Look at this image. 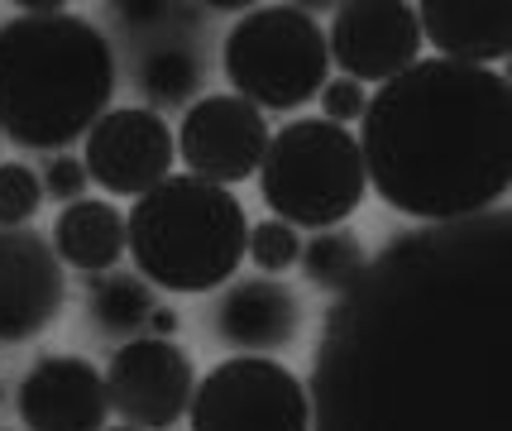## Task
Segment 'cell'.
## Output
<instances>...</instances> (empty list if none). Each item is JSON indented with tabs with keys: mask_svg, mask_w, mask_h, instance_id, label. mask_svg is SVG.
<instances>
[{
	"mask_svg": "<svg viewBox=\"0 0 512 431\" xmlns=\"http://www.w3.org/2000/svg\"><path fill=\"white\" fill-rule=\"evenodd\" d=\"M316 431H512V221L398 235L326 317Z\"/></svg>",
	"mask_w": 512,
	"mask_h": 431,
	"instance_id": "obj_1",
	"label": "cell"
},
{
	"mask_svg": "<svg viewBox=\"0 0 512 431\" xmlns=\"http://www.w3.org/2000/svg\"><path fill=\"white\" fill-rule=\"evenodd\" d=\"M355 139L383 206L422 226L474 221L512 187V87L498 68L422 58L369 96Z\"/></svg>",
	"mask_w": 512,
	"mask_h": 431,
	"instance_id": "obj_2",
	"label": "cell"
},
{
	"mask_svg": "<svg viewBox=\"0 0 512 431\" xmlns=\"http://www.w3.org/2000/svg\"><path fill=\"white\" fill-rule=\"evenodd\" d=\"M111 39L82 15H15L0 24V135L67 154L111 111Z\"/></svg>",
	"mask_w": 512,
	"mask_h": 431,
	"instance_id": "obj_3",
	"label": "cell"
},
{
	"mask_svg": "<svg viewBox=\"0 0 512 431\" xmlns=\"http://www.w3.org/2000/svg\"><path fill=\"white\" fill-rule=\"evenodd\" d=\"M249 245V216L230 187L173 173L125 216V250L149 288L211 293L225 288Z\"/></svg>",
	"mask_w": 512,
	"mask_h": 431,
	"instance_id": "obj_4",
	"label": "cell"
},
{
	"mask_svg": "<svg viewBox=\"0 0 512 431\" xmlns=\"http://www.w3.org/2000/svg\"><path fill=\"white\" fill-rule=\"evenodd\" d=\"M254 178H259L273 221L292 230L345 226L369 197L355 130L331 125L321 115H302L268 139Z\"/></svg>",
	"mask_w": 512,
	"mask_h": 431,
	"instance_id": "obj_5",
	"label": "cell"
},
{
	"mask_svg": "<svg viewBox=\"0 0 512 431\" xmlns=\"http://www.w3.org/2000/svg\"><path fill=\"white\" fill-rule=\"evenodd\" d=\"M221 68L254 111H297L331 82L326 29L297 5H254L230 24Z\"/></svg>",
	"mask_w": 512,
	"mask_h": 431,
	"instance_id": "obj_6",
	"label": "cell"
},
{
	"mask_svg": "<svg viewBox=\"0 0 512 431\" xmlns=\"http://www.w3.org/2000/svg\"><path fill=\"white\" fill-rule=\"evenodd\" d=\"M192 431H312L307 384L268 355H230L197 379L187 403Z\"/></svg>",
	"mask_w": 512,
	"mask_h": 431,
	"instance_id": "obj_7",
	"label": "cell"
},
{
	"mask_svg": "<svg viewBox=\"0 0 512 431\" xmlns=\"http://www.w3.org/2000/svg\"><path fill=\"white\" fill-rule=\"evenodd\" d=\"M173 125L154 106H111L82 139V168L106 197H144L173 178Z\"/></svg>",
	"mask_w": 512,
	"mask_h": 431,
	"instance_id": "obj_8",
	"label": "cell"
},
{
	"mask_svg": "<svg viewBox=\"0 0 512 431\" xmlns=\"http://www.w3.org/2000/svg\"><path fill=\"white\" fill-rule=\"evenodd\" d=\"M101 379H106V398H111V412H120V422L139 431H168L187 417L197 364L178 341L130 336L111 355V369Z\"/></svg>",
	"mask_w": 512,
	"mask_h": 431,
	"instance_id": "obj_9",
	"label": "cell"
},
{
	"mask_svg": "<svg viewBox=\"0 0 512 431\" xmlns=\"http://www.w3.org/2000/svg\"><path fill=\"white\" fill-rule=\"evenodd\" d=\"M331 63L340 77L359 87H383L412 63H422V29H417V5L407 0H345L335 5L331 34Z\"/></svg>",
	"mask_w": 512,
	"mask_h": 431,
	"instance_id": "obj_10",
	"label": "cell"
},
{
	"mask_svg": "<svg viewBox=\"0 0 512 431\" xmlns=\"http://www.w3.org/2000/svg\"><path fill=\"white\" fill-rule=\"evenodd\" d=\"M273 130H268L264 111H254L240 96H201L187 106L178 135V159L187 163V178L216 182V187H235L259 173L264 149Z\"/></svg>",
	"mask_w": 512,
	"mask_h": 431,
	"instance_id": "obj_11",
	"label": "cell"
},
{
	"mask_svg": "<svg viewBox=\"0 0 512 431\" xmlns=\"http://www.w3.org/2000/svg\"><path fill=\"white\" fill-rule=\"evenodd\" d=\"M67 278L34 226H0V345L39 341L63 317Z\"/></svg>",
	"mask_w": 512,
	"mask_h": 431,
	"instance_id": "obj_12",
	"label": "cell"
},
{
	"mask_svg": "<svg viewBox=\"0 0 512 431\" xmlns=\"http://www.w3.org/2000/svg\"><path fill=\"white\" fill-rule=\"evenodd\" d=\"M24 431H101L111 427V398L101 369L82 355H44L15 388Z\"/></svg>",
	"mask_w": 512,
	"mask_h": 431,
	"instance_id": "obj_13",
	"label": "cell"
},
{
	"mask_svg": "<svg viewBox=\"0 0 512 431\" xmlns=\"http://www.w3.org/2000/svg\"><path fill=\"white\" fill-rule=\"evenodd\" d=\"M211 326L240 355H273L302 336V302L278 278H240L216 302Z\"/></svg>",
	"mask_w": 512,
	"mask_h": 431,
	"instance_id": "obj_14",
	"label": "cell"
},
{
	"mask_svg": "<svg viewBox=\"0 0 512 431\" xmlns=\"http://www.w3.org/2000/svg\"><path fill=\"white\" fill-rule=\"evenodd\" d=\"M417 29L436 58L465 68H493L512 53L508 0H426L417 5Z\"/></svg>",
	"mask_w": 512,
	"mask_h": 431,
	"instance_id": "obj_15",
	"label": "cell"
},
{
	"mask_svg": "<svg viewBox=\"0 0 512 431\" xmlns=\"http://www.w3.org/2000/svg\"><path fill=\"white\" fill-rule=\"evenodd\" d=\"M48 245L63 269L111 273L125 259V211L115 202H67L53 221Z\"/></svg>",
	"mask_w": 512,
	"mask_h": 431,
	"instance_id": "obj_16",
	"label": "cell"
},
{
	"mask_svg": "<svg viewBox=\"0 0 512 431\" xmlns=\"http://www.w3.org/2000/svg\"><path fill=\"white\" fill-rule=\"evenodd\" d=\"M87 312L91 321L106 331V336H144V326H149V317H154V288L139 278V273H96V278H87Z\"/></svg>",
	"mask_w": 512,
	"mask_h": 431,
	"instance_id": "obj_17",
	"label": "cell"
},
{
	"mask_svg": "<svg viewBox=\"0 0 512 431\" xmlns=\"http://www.w3.org/2000/svg\"><path fill=\"white\" fill-rule=\"evenodd\" d=\"M297 264H302L312 288H321V293H345V288L359 283V273L369 269V250H364V240H359L355 230L331 226V230H316L312 240H302Z\"/></svg>",
	"mask_w": 512,
	"mask_h": 431,
	"instance_id": "obj_18",
	"label": "cell"
},
{
	"mask_svg": "<svg viewBox=\"0 0 512 431\" xmlns=\"http://www.w3.org/2000/svg\"><path fill=\"white\" fill-rule=\"evenodd\" d=\"M139 87L154 106H192L201 91V63L197 53L178 39L154 44L139 58Z\"/></svg>",
	"mask_w": 512,
	"mask_h": 431,
	"instance_id": "obj_19",
	"label": "cell"
},
{
	"mask_svg": "<svg viewBox=\"0 0 512 431\" xmlns=\"http://www.w3.org/2000/svg\"><path fill=\"white\" fill-rule=\"evenodd\" d=\"M245 254H249V264L259 273H288L292 264H297V254H302V230H292V226H283V221H259V226H249V245H245Z\"/></svg>",
	"mask_w": 512,
	"mask_h": 431,
	"instance_id": "obj_20",
	"label": "cell"
},
{
	"mask_svg": "<svg viewBox=\"0 0 512 431\" xmlns=\"http://www.w3.org/2000/svg\"><path fill=\"white\" fill-rule=\"evenodd\" d=\"M44 206V182L29 163H0V226H29Z\"/></svg>",
	"mask_w": 512,
	"mask_h": 431,
	"instance_id": "obj_21",
	"label": "cell"
},
{
	"mask_svg": "<svg viewBox=\"0 0 512 431\" xmlns=\"http://www.w3.org/2000/svg\"><path fill=\"white\" fill-rule=\"evenodd\" d=\"M111 10L130 29H173L192 20V5H168V0H115Z\"/></svg>",
	"mask_w": 512,
	"mask_h": 431,
	"instance_id": "obj_22",
	"label": "cell"
},
{
	"mask_svg": "<svg viewBox=\"0 0 512 431\" xmlns=\"http://www.w3.org/2000/svg\"><path fill=\"white\" fill-rule=\"evenodd\" d=\"M364 106H369V91L350 82V77H331L326 87H321V120H331V125H359L364 120Z\"/></svg>",
	"mask_w": 512,
	"mask_h": 431,
	"instance_id": "obj_23",
	"label": "cell"
},
{
	"mask_svg": "<svg viewBox=\"0 0 512 431\" xmlns=\"http://www.w3.org/2000/svg\"><path fill=\"white\" fill-rule=\"evenodd\" d=\"M39 182H44V197H53V202H82L91 187L82 159H72V154H53L48 168L39 173Z\"/></svg>",
	"mask_w": 512,
	"mask_h": 431,
	"instance_id": "obj_24",
	"label": "cell"
},
{
	"mask_svg": "<svg viewBox=\"0 0 512 431\" xmlns=\"http://www.w3.org/2000/svg\"><path fill=\"white\" fill-rule=\"evenodd\" d=\"M178 326H182V317L173 312V307H154V317H149V331H144V336H163V341H173V336H178Z\"/></svg>",
	"mask_w": 512,
	"mask_h": 431,
	"instance_id": "obj_25",
	"label": "cell"
},
{
	"mask_svg": "<svg viewBox=\"0 0 512 431\" xmlns=\"http://www.w3.org/2000/svg\"><path fill=\"white\" fill-rule=\"evenodd\" d=\"M15 10H24V15H63L67 0H15Z\"/></svg>",
	"mask_w": 512,
	"mask_h": 431,
	"instance_id": "obj_26",
	"label": "cell"
},
{
	"mask_svg": "<svg viewBox=\"0 0 512 431\" xmlns=\"http://www.w3.org/2000/svg\"><path fill=\"white\" fill-rule=\"evenodd\" d=\"M101 431H139V427H130V422H115V427H101Z\"/></svg>",
	"mask_w": 512,
	"mask_h": 431,
	"instance_id": "obj_27",
	"label": "cell"
},
{
	"mask_svg": "<svg viewBox=\"0 0 512 431\" xmlns=\"http://www.w3.org/2000/svg\"><path fill=\"white\" fill-rule=\"evenodd\" d=\"M0 403H5V384H0Z\"/></svg>",
	"mask_w": 512,
	"mask_h": 431,
	"instance_id": "obj_28",
	"label": "cell"
},
{
	"mask_svg": "<svg viewBox=\"0 0 512 431\" xmlns=\"http://www.w3.org/2000/svg\"><path fill=\"white\" fill-rule=\"evenodd\" d=\"M0 139H5V135H0Z\"/></svg>",
	"mask_w": 512,
	"mask_h": 431,
	"instance_id": "obj_29",
	"label": "cell"
}]
</instances>
